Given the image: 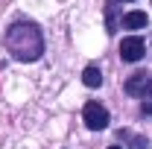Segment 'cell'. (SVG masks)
Segmentation results:
<instances>
[{
  "instance_id": "cell-3",
  "label": "cell",
  "mask_w": 152,
  "mask_h": 149,
  "mask_svg": "<svg viewBox=\"0 0 152 149\" xmlns=\"http://www.w3.org/2000/svg\"><path fill=\"white\" fill-rule=\"evenodd\" d=\"M143 53H146V41L140 35H129L120 41V58L123 61H140Z\"/></svg>"
},
{
  "instance_id": "cell-10",
  "label": "cell",
  "mask_w": 152,
  "mask_h": 149,
  "mask_svg": "<svg viewBox=\"0 0 152 149\" xmlns=\"http://www.w3.org/2000/svg\"><path fill=\"white\" fill-rule=\"evenodd\" d=\"M123 3H129V0H123Z\"/></svg>"
},
{
  "instance_id": "cell-1",
  "label": "cell",
  "mask_w": 152,
  "mask_h": 149,
  "mask_svg": "<svg viewBox=\"0 0 152 149\" xmlns=\"http://www.w3.org/2000/svg\"><path fill=\"white\" fill-rule=\"evenodd\" d=\"M6 47L18 61H38L44 53V35L35 23L18 20L6 29Z\"/></svg>"
},
{
  "instance_id": "cell-6",
  "label": "cell",
  "mask_w": 152,
  "mask_h": 149,
  "mask_svg": "<svg viewBox=\"0 0 152 149\" xmlns=\"http://www.w3.org/2000/svg\"><path fill=\"white\" fill-rule=\"evenodd\" d=\"M146 26V12H126L123 15V29H143Z\"/></svg>"
},
{
  "instance_id": "cell-5",
  "label": "cell",
  "mask_w": 152,
  "mask_h": 149,
  "mask_svg": "<svg viewBox=\"0 0 152 149\" xmlns=\"http://www.w3.org/2000/svg\"><path fill=\"white\" fill-rule=\"evenodd\" d=\"M120 0H108V6H105V29L108 32H117V26H123V20H117V6Z\"/></svg>"
},
{
  "instance_id": "cell-4",
  "label": "cell",
  "mask_w": 152,
  "mask_h": 149,
  "mask_svg": "<svg viewBox=\"0 0 152 149\" xmlns=\"http://www.w3.org/2000/svg\"><path fill=\"white\" fill-rule=\"evenodd\" d=\"M149 85H152V76L149 73H134V76L126 79V93H132V96H143Z\"/></svg>"
},
{
  "instance_id": "cell-8",
  "label": "cell",
  "mask_w": 152,
  "mask_h": 149,
  "mask_svg": "<svg viewBox=\"0 0 152 149\" xmlns=\"http://www.w3.org/2000/svg\"><path fill=\"white\" fill-rule=\"evenodd\" d=\"M140 99H143V102H140V111H143V114H152V85L146 88V93H143Z\"/></svg>"
},
{
  "instance_id": "cell-7",
  "label": "cell",
  "mask_w": 152,
  "mask_h": 149,
  "mask_svg": "<svg viewBox=\"0 0 152 149\" xmlns=\"http://www.w3.org/2000/svg\"><path fill=\"white\" fill-rule=\"evenodd\" d=\"M82 82H85L88 88H99V85H102V73H99V67H96V64H88V67L82 70Z\"/></svg>"
},
{
  "instance_id": "cell-9",
  "label": "cell",
  "mask_w": 152,
  "mask_h": 149,
  "mask_svg": "<svg viewBox=\"0 0 152 149\" xmlns=\"http://www.w3.org/2000/svg\"><path fill=\"white\" fill-rule=\"evenodd\" d=\"M108 149H120V146H108Z\"/></svg>"
},
{
  "instance_id": "cell-2",
  "label": "cell",
  "mask_w": 152,
  "mask_h": 149,
  "mask_svg": "<svg viewBox=\"0 0 152 149\" xmlns=\"http://www.w3.org/2000/svg\"><path fill=\"white\" fill-rule=\"evenodd\" d=\"M82 120H85L88 129L99 131V129L108 126V111H105V105H99V102L91 99V102H85V108H82Z\"/></svg>"
}]
</instances>
